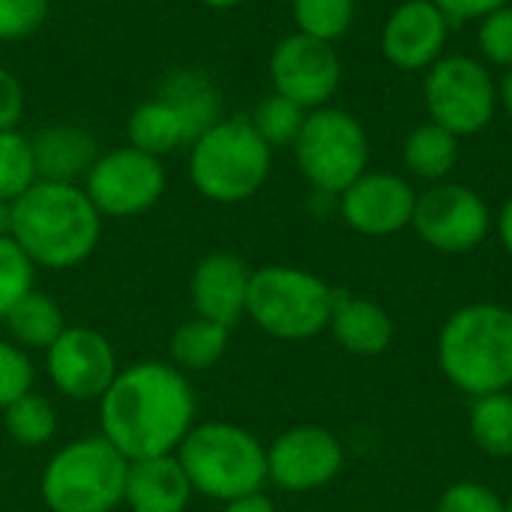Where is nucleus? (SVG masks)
<instances>
[{
    "label": "nucleus",
    "mask_w": 512,
    "mask_h": 512,
    "mask_svg": "<svg viewBox=\"0 0 512 512\" xmlns=\"http://www.w3.org/2000/svg\"><path fill=\"white\" fill-rule=\"evenodd\" d=\"M426 111L432 123L456 138L483 132L498 111V84L492 69L468 54H444L426 69Z\"/></svg>",
    "instance_id": "obj_9"
},
{
    "label": "nucleus",
    "mask_w": 512,
    "mask_h": 512,
    "mask_svg": "<svg viewBox=\"0 0 512 512\" xmlns=\"http://www.w3.org/2000/svg\"><path fill=\"white\" fill-rule=\"evenodd\" d=\"M369 135L363 123L336 105H324L306 114L294 141V159L300 174L318 195L339 198L360 174L369 171Z\"/></svg>",
    "instance_id": "obj_8"
},
{
    "label": "nucleus",
    "mask_w": 512,
    "mask_h": 512,
    "mask_svg": "<svg viewBox=\"0 0 512 512\" xmlns=\"http://www.w3.org/2000/svg\"><path fill=\"white\" fill-rule=\"evenodd\" d=\"M192 489L210 501H237L264 492L267 447L243 426L198 423L174 453Z\"/></svg>",
    "instance_id": "obj_5"
},
{
    "label": "nucleus",
    "mask_w": 512,
    "mask_h": 512,
    "mask_svg": "<svg viewBox=\"0 0 512 512\" xmlns=\"http://www.w3.org/2000/svg\"><path fill=\"white\" fill-rule=\"evenodd\" d=\"M402 162L411 177L423 183H441L453 174L459 162V138L438 123H420L408 132L402 144Z\"/></svg>",
    "instance_id": "obj_23"
},
{
    "label": "nucleus",
    "mask_w": 512,
    "mask_h": 512,
    "mask_svg": "<svg viewBox=\"0 0 512 512\" xmlns=\"http://www.w3.org/2000/svg\"><path fill=\"white\" fill-rule=\"evenodd\" d=\"M477 45H480L486 66L512 69V3L495 9L492 15H486L480 21Z\"/></svg>",
    "instance_id": "obj_33"
},
{
    "label": "nucleus",
    "mask_w": 512,
    "mask_h": 512,
    "mask_svg": "<svg viewBox=\"0 0 512 512\" xmlns=\"http://www.w3.org/2000/svg\"><path fill=\"white\" fill-rule=\"evenodd\" d=\"M333 339L357 357H378L393 345L396 327L393 318L384 306L366 300V297H351L336 291L330 327Z\"/></svg>",
    "instance_id": "obj_20"
},
{
    "label": "nucleus",
    "mask_w": 512,
    "mask_h": 512,
    "mask_svg": "<svg viewBox=\"0 0 512 512\" xmlns=\"http://www.w3.org/2000/svg\"><path fill=\"white\" fill-rule=\"evenodd\" d=\"M432 3L450 18V24H459V21H483L495 9L510 6L512 0H432Z\"/></svg>",
    "instance_id": "obj_37"
},
{
    "label": "nucleus",
    "mask_w": 512,
    "mask_h": 512,
    "mask_svg": "<svg viewBox=\"0 0 512 512\" xmlns=\"http://www.w3.org/2000/svg\"><path fill=\"white\" fill-rule=\"evenodd\" d=\"M126 138L132 147L150 153V156H168L174 150L192 147V135L186 129V123L174 114V108L168 102H162L159 96L144 99L126 123Z\"/></svg>",
    "instance_id": "obj_22"
},
{
    "label": "nucleus",
    "mask_w": 512,
    "mask_h": 512,
    "mask_svg": "<svg viewBox=\"0 0 512 512\" xmlns=\"http://www.w3.org/2000/svg\"><path fill=\"white\" fill-rule=\"evenodd\" d=\"M189 375L165 360L132 363L117 372L99 399L102 438L129 462L171 456L195 426Z\"/></svg>",
    "instance_id": "obj_1"
},
{
    "label": "nucleus",
    "mask_w": 512,
    "mask_h": 512,
    "mask_svg": "<svg viewBox=\"0 0 512 512\" xmlns=\"http://www.w3.org/2000/svg\"><path fill=\"white\" fill-rule=\"evenodd\" d=\"M15 201L0 198V237H12V219H15Z\"/></svg>",
    "instance_id": "obj_40"
},
{
    "label": "nucleus",
    "mask_w": 512,
    "mask_h": 512,
    "mask_svg": "<svg viewBox=\"0 0 512 512\" xmlns=\"http://www.w3.org/2000/svg\"><path fill=\"white\" fill-rule=\"evenodd\" d=\"M306 114L309 111H303L297 102H291L279 93H270L255 105V111L249 114V123L267 141V147L276 150V147H294Z\"/></svg>",
    "instance_id": "obj_29"
},
{
    "label": "nucleus",
    "mask_w": 512,
    "mask_h": 512,
    "mask_svg": "<svg viewBox=\"0 0 512 512\" xmlns=\"http://www.w3.org/2000/svg\"><path fill=\"white\" fill-rule=\"evenodd\" d=\"M435 512H507V504L486 483L459 480V483L444 489Z\"/></svg>",
    "instance_id": "obj_35"
},
{
    "label": "nucleus",
    "mask_w": 512,
    "mask_h": 512,
    "mask_svg": "<svg viewBox=\"0 0 512 512\" xmlns=\"http://www.w3.org/2000/svg\"><path fill=\"white\" fill-rule=\"evenodd\" d=\"M468 432L480 453L492 459H512V393L474 399Z\"/></svg>",
    "instance_id": "obj_26"
},
{
    "label": "nucleus",
    "mask_w": 512,
    "mask_h": 512,
    "mask_svg": "<svg viewBox=\"0 0 512 512\" xmlns=\"http://www.w3.org/2000/svg\"><path fill=\"white\" fill-rule=\"evenodd\" d=\"M33 282L36 264L12 237H0V318L33 291Z\"/></svg>",
    "instance_id": "obj_31"
},
{
    "label": "nucleus",
    "mask_w": 512,
    "mask_h": 512,
    "mask_svg": "<svg viewBox=\"0 0 512 512\" xmlns=\"http://www.w3.org/2000/svg\"><path fill=\"white\" fill-rule=\"evenodd\" d=\"M498 102L504 105V111L510 114V120H512V69H507L504 81L498 84Z\"/></svg>",
    "instance_id": "obj_41"
},
{
    "label": "nucleus",
    "mask_w": 512,
    "mask_h": 512,
    "mask_svg": "<svg viewBox=\"0 0 512 512\" xmlns=\"http://www.w3.org/2000/svg\"><path fill=\"white\" fill-rule=\"evenodd\" d=\"M192 495L195 489L174 453L129 462L123 504L132 512H186Z\"/></svg>",
    "instance_id": "obj_18"
},
{
    "label": "nucleus",
    "mask_w": 512,
    "mask_h": 512,
    "mask_svg": "<svg viewBox=\"0 0 512 512\" xmlns=\"http://www.w3.org/2000/svg\"><path fill=\"white\" fill-rule=\"evenodd\" d=\"M129 459L102 435H84L60 447L39 480L51 512H114L123 504Z\"/></svg>",
    "instance_id": "obj_6"
},
{
    "label": "nucleus",
    "mask_w": 512,
    "mask_h": 512,
    "mask_svg": "<svg viewBox=\"0 0 512 512\" xmlns=\"http://www.w3.org/2000/svg\"><path fill=\"white\" fill-rule=\"evenodd\" d=\"M36 180L39 174H36L30 135L18 129L0 132V198L18 201Z\"/></svg>",
    "instance_id": "obj_30"
},
{
    "label": "nucleus",
    "mask_w": 512,
    "mask_h": 512,
    "mask_svg": "<svg viewBox=\"0 0 512 512\" xmlns=\"http://www.w3.org/2000/svg\"><path fill=\"white\" fill-rule=\"evenodd\" d=\"M12 207V240L36 267L72 270L102 240V213L78 183L36 180Z\"/></svg>",
    "instance_id": "obj_2"
},
{
    "label": "nucleus",
    "mask_w": 512,
    "mask_h": 512,
    "mask_svg": "<svg viewBox=\"0 0 512 512\" xmlns=\"http://www.w3.org/2000/svg\"><path fill=\"white\" fill-rule=\"evenodd\" d=\"M81 186L102 219H132L162 201L168 189V171L159 156L123 144L99 153Z\"/></svg>",
    "instance_id": "obj_10"
},
{
    "label": "nucleus",
    "mask_w": 512,
    "mask_h": 512,
    "mask_svg": "<svg viewBox=\"0 0 512 512\" xmlns=\"http://www.w3.org/2000/svg\"><path fill=\"white\" fill-rule=\"evenodd\" d=\"M3 429L18 447H42L57 432V411L54 405L39 393H24L12 405L3 408Z\"/></svg>",
    "instance_id": "obj_27"
},
{
    "label": "nucleus",
    "mask_w": 512,
    "mask_h": 512,
    "mask_svg": "<svg viewBox=\"0 0 512 512\" xmlns=\"http://www.w3.org/2000/svg\"><path fill=\"white\" fill-rule=\"evenodd\" d=\"M414 207L417 189L390 171H366L336 198L342 222L363 237H393L411 228Z\"/></svg>",
    "instance_id": "obj_15"
},
{
    "label": "nucleus",
    "mask_w": 512,
    "mask_h": 512,
    "mask_svg": "<svg viewBox=\"0 0 512 512\" xmlns=\"http://www.w3.org/2000/svg\"><path fill=\"white\" fill-rule=\"evenodd\" d=\"M333 303L336 291L321 276L288 264H267L252 270L246 315L273 339L303 342L330 327Z\"/></svg>",
    "instance_id": "obj_7"
},
{
    "label": "nucleus",
    "mask_w": 512,
    "mask_h": 512,
    "mask_svg": "<svg viewBox=\"0 0 512 512\" xmlns=\"http://www.w3.org/2000/svg\"><path fill=\"white\" fill-rule=\"evenodd\" d=\"M447 39L450 18L432 0H405L387 15L381 48L396 69L426 72L444 57Z\"/></svg>",
    "instance_id": "obj_16"
},
{
    "label": "nucleus",
    "mask_w": 512,
    "mask_h": 512,
    "mask_svg": "<svg viewBox=\"0 0 512 512\" xmlns=\"http://www.w3.org/2000/svg\"><path fill=\"white\" fill-rule=\"evenodd\" d=\"M411 228L435 252L465 255L474 252L489 237L492 210L474 189L441 180L417 192Z\"/></svg>",
    "instance_id": "obj_11"
},
{
    "label": "nucleus",
    "mask_w": 512,
    "mask_h": 512,
    "mask_svg": "<svg viewBox=\"0 0 512 512\" xmlns=\"http://www.w3.org/2000/svg\"><path fill=\"white\" fill-rule=\"evenodd\" d=\"M51 12V0H0V42L33 36Z\"/></svg>",
    "instance_id": "obj_34"
},
{
    "label": "nucleus",
    "mask_w": 512,
    "mask_h": 512,
    "mask_svg": "<svg viewBox=\"0 0 512 512\" xmlns=\"http://www.w3.org/2000/svg\"><path fill=\"white\" fill-rule=\"evenodd\" d=\"M270 84L273 93L297 102L303 111L330 105L342 84V60L333 42L312 39L306 33H291L276 42L270 54Z\"/></svg>",
    "instance_id": "obj_12"
},
{
    "label": "nucleus",
    "mask_w": 512,
    "mask_h": 512,
    "mask_svg": "<svg viewBox=\"0 0 512 512\" xmlns=\"http://www.w3.org/2000/svg\"><path fill=\"white\" fill-rule=\"evenodd\" d=\"M198 3H204V6H210V9H234V6H240L243 0H198Z\"/></svg>",
    "instance_id": "obj_42"
},
{
    "label": "nucleus",
    "mask_w": 512,
    "mask_h": 512,
    "mask_svg": "<svg viewBox=\"0 0 512 512\" xmlns=\"http://www.w3.org/2000/svg\"><path fill=\"white\" fill-rule=\"evenodd\" d=\"M504 504H507V512H512V492H510V498H507Z\"/></svg>",
    "instance_id": "obj_43"
},
{
    "label": "nucleus",
    "mask_w": 512,
    "mask_h": 512,
    "mask_svg": "<svg viewBox=\"0 0 512 512\" xmlns=\"http://www.w3.org/2000/svg\"><path fill=\"white\" fill-rule=\"evenodd\" d=\"M342 465L345 447L324 426H294L267 447V480L294 495L330 486Z\"/></svg>",
    "instance_id": "obj_13"
},
{
    "label": "nucleus",
    "mask_w": 512,
    "mask_h": 512,
    "mask_svg": "<svg viewBox=\"0 0 512 512\" xmlns=\"http://www.w3.org/2000/svg\"><path fill=\"white\" fill-rule=\"evenodd\" d=\"M252 267L234 252L204 255L189 279V300L198 318L222 327H234L246 315Z\"/></svg>",
    "instance_id": "obj_17"
},
{
    "label": "nucleus",
    "mask_w": 512,
    "mask_h": 512,
    "mask_svg": "<svg viewBox=\"0 0 512 512\" xmlns=\"http://www.w3.org/2000/svg\"><path fill=\"white\" fill-rule=\"evenodd\" d=\"M273 171V150L249 117H222L189 147V180L207 201L240 204L258 195Z\"/></svg>",
    "instance_id": "obj_4"
},
{
    "label": "nucleus",
    "mask_w": 512,
    "mask_h": 512,
    "mask_svg": "<svg viewBox=\"0 0 512 512\" xmlns=\"http://www.w3.org/2000/svg\"><path fill=\"white\" fill-rule=\"evenodd\" d=\"M27 108V93L18 75L6 66H0V132L18 129Z\"/></svg>",
    "instance_id": "obj_36"
},
{
    "label": "nucleus",
    "mask_w": 512,
    "mask_h": 512,
    "mask_svg": "<svg viewBox=\"0 0 512 512\" xmlns=\"http://www.w3.org/2000/svg\"><path fill=\"white\" fill-rule=\"evenodd\" d=\"M33 363L12 339H0V411L33 390Z\"/></svg>",
    "instance_id": "obj_32"
},
{
    "label": "nucleus",
    "mask_w": 512,
    "mask_h": 512,
    "mask_svg": "<svg viewBox=\"0 0 512 512\" xmlns=\"http://www.w3.org/2000/svg\"><path fill=\"white\" fill-rule=\"evenodd\" d=\"M33 144V159H36V174L39 180L48 183H84L87 171L99 159V144L93 132L84 126H45L36 135H30Z\"/></svg>",
    "instance_id": "obj_19"
},
{
    "label": "nucleus",
    "mask_w": 512,
    "mask_h": 512,
    "mask_svg": "<svg viewBox=\"0 0 512 512\" xmlns=\"http://www.w3.org/2000/svg\"><path fill=\"white\" fill-rule=\"evenodd\" d=\"M45 357L51 384L72 402H99L120 372L114 345L93 327H66Z\"/></svg>",
    "instance_id": "obj_14"
},
{
    "label": "nucleus",
    "mask_w": 512,
    "mask_h": 512,
    "mask_svg": "<svg viewBox=\"0 0 512 512\" xmlns=\"http://www.w3.org/2000/svg\"><path fill=\"white\" fill-rule=\"evenodd\" d=\"M222 512H276V504L264 492H255V495H243L237 501H228Z\"/></svg>",
    "instance_id": "obj_38"
},
{
    "label": "nucleus",
    "mask_w": 512,
    "mask_h": 512,
    "mask_svg": "<svg viewBox=\"0 0 512 512\" xmlns=\"http://www.w3.org/2000/svg\"><path fill=\"white\" fill-rule=\"evenodd\" d=\"M156 96L174 108V114L186 123L192 141L225 117L222 114V93L210 81V75H204L201 69H174V72H168L162 78Z\"/></svg>",
    "instance_id": "obj_21"
},
{
    "label": "nucleus",
    "mask_w": 512,
    "mask_h": 512,
    "mask_svg": "<svg viewBox=\"0 0 512 512\" xmlns=\"http://www.w3.org/2000/svg\"><path fill=\"white\" fill-rule=\"evenodd\" d=\"M438 366L465 396L480 399L512 390V309L468 303L438 333Z\"/></svg>",
    "instance_id": "obj_3"
},
{
    "label": "nucleus",
    "mask_w": 512,
    "mask_h": 512,
    "mask_svg": "<svg viewBox=\"0 0 512 512\" xmlns=\"http://www.w3.org/2000/svg\"><path fill=\"white\" fill-rule=\"evenodd\" d=\"M3 321H6L12 342L24 351H48L66 330V318L60 306L36 288L27 297H21L3 315Z\"/></svg>",
    "instance_id": "obj_24"
},
{
    "label": "nucleus",
    "mask_w": 512,
    "mask_h": 512,
    "mask_svg": "<svg viewBox=\"0 0 512 512\" xmlns=\"http://www.w3.org/2000/svg\"><path fill=\"white\" fill-rule=\"evenodd\" d=\"M498 237H501V246L507 249V255H512V195L504 201V207L498 213Z\"/></svg>",
    "instance_id": "obj_39"
},
{
    "label": "nucleus",
    "mask_w": 512,
    "mask_h": 512,
    "mask_svg": "<svg viewBox=\"0 0 512 512\" xmlns=\"http://www.w3.org/2000/svg\"><path fill=\"white\" fill-rule=\"evenodd\" d=\"M228 336L231 330L222 324H213L207 318H189L183 321L168 345V363L177 366L183 375H195V372H207L213 369L225 351H228Z\"/></svg>",
    "instance_id": "obj_25"
},
{
    "label": "nucleus",
    "mask_w": 512,
    "mask_h": 512,
    "mask_svg": "<svg viewBox=\"0 0 512 512\" xmlns=\"http://www.w3.org/2000/svg\"><path fill=\"white\" fill-rule=\"evenodd\" d=\"M354 0H291V15L297 33H306L321 42H336L351 30Z\"/></svg>",
    "instance_id": "obj_28"
}]
</instances>
